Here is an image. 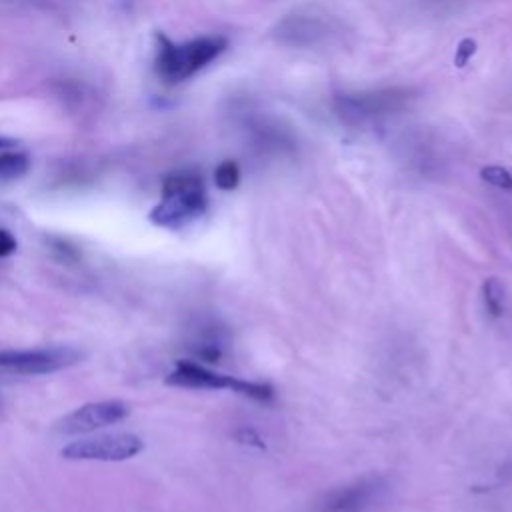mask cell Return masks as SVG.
Returning a JSON list of instances; mask_svg holds the SVG:
<instances>
[{
    "instance_id": "6da1fadb",
    "label": "cell",
    "mask_w": 512,
    "mask_h": 512,
    "mask_svg": "<svg viewBox=\"0 0 512 512\" xmlns=\"http://www.w3.org/2000/svg\"><path fill=\"white\" fill-rule=\"evenodd\" d=\"M208 208L204 180L198 172L178 170L164 178L162 198L148 212V220L160 228H182L198 220Z\"/></svg>"
},
{
    "instance_id": "7a4b0ae2",
    "label": "cell",
    "mask_w": 512,
    "mask_h": 512,
    "mask_svg": "<svg viewBox=\"0 0 512 512\" xmlns=\"http://www.w3.org/2000/svg\"><path fill=\"white\" fill-rule=\"evenodd\" d=\"M224 36H200L184 44H174L166 34H156L154 70L166 84H178L194 76L226 50Z\"/></svg>"
},
{
    "instance_id": "3957f363",
    "label": "cell",
    "mask_w": 512,
    "mask_h": 512,
    "mask_svg": "<svg viewBox=\"0 0 512 512\" xmlns=\"http://www.w3.org/2000/svg\"><path fill=\"white\" fill-rule=\"evenodd\" d=\"M412 92L406 88H384L370 92L340 94L334 100L338 116L352 126H364L398 114L410 102Z\"/></svg>"
},
{
    "instance_id": "277c9868",
    "label": "cell",
    "mask_w": 512,
    "mask_h": 512,
    "mask_svg": "<svg viewBox=\"0 0 512 512\" xmlns=\"http://www.w3.org/2000/svg\"><path fill=\"white\" fill-rule=\"evenodd\" d=\"M166 384L180 386V388H194V390H232L236 394L256 398V400H268L272 396V388L266 384L220 374L192 360L176 362L172 372L166 376Z\"/></svg>"
},
{
    "instance_id": "5b68a950",
    "label": "cell",
    "mask_w": 512,
    "mask_h": 512,
    "mask_svg": "<svg viewBox=\"0 0 512 512\" xmlns=\"http://www.w3.org/2000/svg\"><path fill=\"white\" fill-rule=\"evenodd\" d=\"M144 442L132 432H108L94 436H80L68 442L60 456L66 460L84 462H124L142 452Z\"/></svg>"
},
{
    "instance_id": "8992f818",
    "label": "cell",
    "mask_w": 512,
    "mask_h": 512,
    "mask_svg": "<svg viewBox=\"0 0 512 512\" xmlns=\"http://www.w3.org/2000/svg\"><path fill=\"white\" fill-rule=\"evenodd\" d=\"M82 354L70 346H50L32 350H0V370L16 374H50L80 362Z\"/></svg>"
},
{
    "instance_id": "52a82bcc",
    "label": "cell",
    "mask_w": 512,
    "mask_h": 512,
    "mask_svg": "<svg viewBox=\"0 0 512 512\" xmlns=\"http://www.w3.org/2000/svg\"><path fill=\"white\" fill-rule=\"evenodd\" d=\"M128 414H130V406L116 398L86 402L74 408L72 412H68L64 418H60L56 424V430L68 436H86L122 422Z\"/></svg>"
},
{
    "instance_id": "ba28073f",
    "label": "cell",
    "mask_w": 512,
    "mask_h": 512,
    "mask_svg": "<svg viewBox=\"0 0 512 512\" xmlns=\"http://www.w3.org/2000/svg\"><path fill=\"white\" fill-rule=\"evenodd\" d=\"M382 490L380 478H364L350 486H344L330 494L324 504V512H364L378 500Z\"/></svg>"
},
{
    "instance_id": "9c48e42d",
    "label": "cell",
    "mask_w": 512,
    "mask_h": 512,
    "mask_svg": "<svg viewBox=\"0 0 512 512\" xmlns=\"http://www.w3.org/2000/svg\"><path fill=\"white\" fill-rule=\"evenodd\" d=\"M30 160L22 152H4L0 154V180H14L28 172Z\"/></svg>"
},
{
    "instance_id": "30bf717a",
    "label": "cell",
    "mask_w": 512,
    "mask_h": 512,
    "mask_svg": "<svg viewBox=\"0 0 512 512\" xmlns=\"http://www.w3.org/2000/svg\"><path fill=\"white\" fill-rule=\"evenodd\" d=\"M484 302L492 316H502L506 306V290L500 284V280L490 278L484 282Z\"/></svg>"
},
{
    "instance_id": "8fae6325",
    "label": "cell",
    "mask_w": 512,
    "mask_h": 512,
    "mask_svg": "<svg viewBox=\"0 0 512 512\" xmlns=\"http://www.w3.org/2000/svg\"><path fill=\"white\" fill-rule=\"evenodd\" d=\"M214 182L220 190H234L240 182V168L234 160H224L214 170Z\"/></svg>"
},
{
    "instance_id": "7c38bea8",
    "label": "cell",
    "mask_w": 512,
    "mask_h": 512,
    "mask_svg": "<svg viewBox=\"0 0 512 512\" xmlns=\"http://www.w3.org/2000/svg\"><path fill=\"white\" fill-rule=\"evenodd\" d=\"M480 178L500 190H512V172L502 166H484L480 170Z\"/></svg>"
},
{
    "instance_id": "4fadbf2b",
    "label": "cell",
    "mask_w": 512,
    "mask_h": 512,
    "mask_svg": "<svg viewBox=\"0 0 512 512\" xmlns=\"http://www.w3.org/2000/svg\"><path fill=\"white\" fill-rule=\"evenodd\" d=\"M474 52H476V42L470 40V38H464V40L458 44V48H456L454 64H456L458 68H462V66L472 58Z\"/></svg>"
},
{
    "instance_id": "5bb4252c",
    "label": "cell",
    "mask_w": 512,
    "mask_h": 512,
    "mask_svg": "<svg viewBox=\"0 0 512 512\" xmlns=\"http://www.w3.org/2000/svg\"><path fill=\"white\" fill-rule=\"evenodd\" d=\"M16 248H18V242H16V238L12 236V232L0 228V258L14 254Z\"/></svg>"
},
{
    "instance_id": "9a60e30c",
    "label": "cell",
    "mask_w": 512,
    "mask_h": 512,
    "mask_svg": "<svg viewBox=\"0 0 512 512\" xmlns=\"http://www.w3.org/2000/svg\"><path fill=\"white\" fill-rule=\"evenodd\" d=\"M14 144H18L14 138H8V136H0V148H10V146H14Z\"/></svg>"
}]
</instances>
